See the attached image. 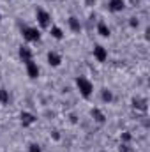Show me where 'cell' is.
<instances>
[{
	"label": "cell",
	"instance_id": "6da1fadb",
	"mask_svg": "<svg viewBox=\"0 0 150 152\" xmlns=\"http://www.w3.org/2000/svg\"><path fill=\"white\" fill-rule=\"evenodd\" d=\"M76 83V88H78V92L81 94V97H85V99H88L92 94H94V83L87 78V76H78L74 80Z\"/></svg>",
	"mask_w": 150,
	"mask_h": 152
},
{
	"label": "cell",
	"instance_id": "7a4b0ae2",
	"mask_svg": "<svg viewBox=\"0 0 150 152\" xmlns=\"http://www.w3.org/2000/svg\"><path fill=\"white\" fill-rule=\"evenodd\" d=\"M21 36L27 42H36L41 39V30L37 27H32V25H23L21 27Z\"/></svg>",
	"mask_w": 150,
	"mask_h": 152
},
{
	"label": "cell",
	"instance_id": "3957f363",
	"mask_svg": "<svg viewBox=\"0 0 150 152\" xmlns=\"http://www.w3.org/2000/svg\"><path fill=\"white\" fill-rule=\"evenodd\" d=\"M36 20H37V25L41 28H50L53 25L51 23V14L46 9H42V7H37L36 9Z\"/></svg>",
	"mask_w": 150,
	"mask_h": 152
},
{
	"label": "cell",
	"instance_id": "277c9868",
	"mask_svg": "<svg viewBox=\"0 0 150 152\" xmlns=\"http://www.w3.org/2000/svg\"><path fill=\"white\" fill-rule=\"evenodd\" d=\"M92 55H94V58H95L97 62L104 64V62L108 60V48H104L103 44H95L94 50H92Z\"/></svg>",
	"mask_w": 150,
	"mask_h": 152
},
{
	"label": "cell",
	"instance_id": "5b68a950",
	"mask_svg": "<svg viewBox=\"0 0 150 152\" xmlns=\"http://www.w3.org/2000/svg\"><path fill=\"white\" fill-rule=\"evenodd\" d=\"M36 122H37V117L32 113V112L23 110V112L20 113V124H21L23 127H30V126H34Z\"/></svg>",
	"mask_w": 150,
	"mask_h": 152
},
{
	"label": "cell",
	"instance_id": "8992f818",
	"mask_svg": "<svg viewBox=\"0 0 150 152\" xmlns=\"http://www.w3.org/2000/svg\"><path fill=\"white\" fill-rule=\"evenodd\" d=\"M18 57H20V60H21L23 64H27V62L34 60V51H32V48L21 44V46L18 48Z\"/></svg>",
	"mask_w": 150,
	"mask_h": 152
},
{
	"label": "cell",
	"instance_id": "52a82bcc",
	"mask_svg": "<svg viewBox=\"0 0 150 152\" xmlns=\"http://www.w3.org/2000/svg\"><path fill=\"white\" fill-rule=\"evenodd\" d=\"M25 69H27V76H28L30 80H37L39 75H41V69H39V66H37L36 60L27 62V64H25Z\"/></svg>",
	"mask_w": 150,
	"mask_h": 152
},
{
	"label": "cell",
	"instance_id": "ba28073f",
	"mask_svg": "<svg viewBox=\"0 0 150 152\" xmlns=\"http://www.w3.org/2000/svg\"><path fill=\"white\" fill-rule=\"evenodd\" d=\"M46 60H48V64L51 66V67H60L62 66V55L58 53V51H48L46 53Z\"/></svg>",
	"mask_w": 150,
	"mask_h": 152
},
{
	"label": "cell",
	"instance_id": "9c48e42d",
	"mask_svg": "<svg viewBox=\"0 0 150 152\" xmlns=\"http://www.w3.org/2000/svg\"><path fill=\"white\" fill-rule=\"evenodd\" d=\"M67 25H69V30L71 32H74V34H79L81 32V21H79V18H76V16H69L67 18Z\"/></svg>",
	"mask_w": 150,
	"mask_h": 152
},
{
	"label": "cell",
	"instance_id": "30bf717a",
	"mask_svg": "<svg viewBox=\"0 0 150 152\" xmlns=\"http://www.w3.org/2000/svg\"><path fill=\"white\" fill-rule=\"evenodd\" d=\"M95 30H97V34H99L101 37H104V39H108L110 36H111V28L108 27L106 21H99L97 27H95Z\"/></svg>",
	"mask_w": 150,
	"mask_h": 152
},
{
	"label": "cell",
	"instance_id": "8fae6325",
	"mask_svg": "<svg viewBox=\"0 0 150 152\" xmlns=\"http://www.w3.org/2000/svg\"><path fill=\"white\" fill-rule=\"evenodd\" d=\"M90 117H92L94 122H97V124H104V122H106V113H104L101 108H92V110H90Z\"/></svg>",
	"mask_w": 150,
	"mask_h": 152
},
{
	"label": "cell",
	"instance_id": "7c38bea8",
	"mask_svg": "<svg viewBox=\"0 0 150 152\" xmlns=\"http://www.w3.org/2000/svg\"><path fill=\"white\" fill-rule=\"evenodd\" d=\"M108 9L111 12H122L125 9V0H110L108 2Z\"/></svg>",
	"mask_w": 150,
	"mask_h": 152
},
{
	"label": "cell",
	"instance_id": "4fadbf2b",
	"mask_svg": "<svg viewBox=\"0 0 150 152\" xmlns=\"http://www.w3.org/2000/svg\"><path fill=\"white\" fill-rule=\"evenodd\" d=\"M131 103H133V108L134 110H141V112H145L147 110V104H149V101L145 99V97H133L131 99Z\"/></svg>",
	"mask_w": 150,
	"mask_h": 152
},
{
	"label": "cell",
	"instance_id": "5bb4252c",
	"mask_svg": "<svg viewBox=\"0 0 150 152\" xmlns=\"http://www.w3.org/2000/svg\"><path fill=\"white\" fill-rule=\"evenodd\" d=\"M48 30H50V36H51L53 39H57V41H62L64 36H66V34H64V30H62L58 25H51Z\"/></svg>",
	"mask_w": 150,
	"mask_h": 152
},
{
	"label": "cell",
	"instance_id": "9a60e30c",
	"mask_svg": "<svg viewBox=\"0 0 150 152\" xmlns=\"http://www.w3.org/2000/svg\"><path fill=\"white\" fill-rule=\"evenodd\" d=\"M113 99H115L113 90H110V88H103V90H101V101H103L104 104H111Z\"/></svg>",
	"mask_w": 150,
	"mask_h": 152
},
{
	"label": "cell",
	"instance_id": "2e32d148",
	"mask_svg": "<svg viewBox=\"0 0 150 152\" xmlns=\"http://www.w3.org/2000/svg\"><path fill=\"white\" fill-rule=\"evenodd\" d=\"M9 99H11L9 90L7 88H0V104H9Z\"/></svg>",
	"mask_w": 150,
	"mask_h": 152
},
{
	"label": "cell",
	"instance_id": "e0dca14e",
	"mask_svg": "<svg viewBox=\"0 0 150 152\" xmlns=\"http://www.w3.org/2000/svg\"><path fill=\"white\" fill-rule=\"evenodd\" d=\"M131 142H133V134H131L129 131H124V133L120 134V143H127V145H129Z\"/></svg>",
	"mask_w": 150,
	"mask_h": 152
},
{
	"label": "cell",
	"instance_id": "ac0fdd59",
	"mask_svg": "<svg viewBox=\"0 0 150 152\" xmlns=\"http://www.w3.org/2000/svg\"><path fill=\"white\" fill-rule=\"evenodd\" d=\"M27 152H42V147H41L39 143H36V142H32V143H28Z\"/></svg>",
	"mask_w": 150,
	"mask_h": 152
},
{
	"label": "cell",
	"instance_id": "d6986e66",
	"mask_svg": "<svg viewBox=\"0 0 150 152\" xmlns=\"http://www.w3.org/2000/svg\"><path fill=\"white\" fill-rule=\"evenodd\" d=\"M129 25H131L133 28H138V27H140V21H138V18H136V16L129 18Z\"/></svg>",
	"mask_w": 150,
	"mask_h": 152
},
{
	"label": "cell",
	"instance_id": "ffe728a7",
	"mask_svg": "<svg viewBox=\"0 0 150 152\" xmlns=\"http://www.w3.org/2000/svg\"><path fill=\"white\" fill-rule=\"evenodd\" d=\"M118 151H120V152H129V145H127V143H120Z\"/></svg>",
	"mask_w": 150,
	"mask_h": 152
},
{
	"label": "cell",
	"instance_id": "44dd1931",
	"mask_svg": "<svg viewBox=\"0 0 150 152\" xmlns=\"http://www.w3.org/2000/svg\"><path fill=\"white\" fill-rule=\"evenodd\" d=\"M51 138H53V140H57V142L60 140V134H58V131H57V129H53V131H51Z\"/></svg>",
	"mask_w": 150,
	"mask_h": 152
},
{
	"label": "cell",
	"instance_id": "7402d4cb",
	"mask_svg": "<svg viewBox=\"0 0 150 152\" xmlns=\"http://www.w3.org/2000/svg\"><path fill=\"white\" fill-rule=\"evenodd\" d=\"M69 117H71V122L74 124V122H76V115H74V113H71V115H69Z\"/></svg>",
	"mask_w": 150,
	"mask_h": 152
},
{
	"label": "cell",
	"instance_id": "603a6c76",
	"mask_svg": "<svg viewBox=\"0 0 150 152\" xmlns=\"http://www.w3.org/2000/svg\"><path fill=\"white\" fill-rule=\"evenodd\" d=\"M0 23H2V14H0Z\"/></svg>",
	"mask_w": 150,
	"mask_h": 152
},
{
	"label": "cell",
	"instance_id": "cb8c5ba5",
	"mask_svg": "<svg viewBox=\"0 0 150 152\" xmlns=\"http://www.w3.org/2000/svg\"><path fill=\"white\" fill-rule=\"evenodd\" d=\"M0 60H2V55H0Z\"/></svg>",
	"mask_w": 150,
	"mask_h": 152
},
{
	"label": "cell",
	"instance_id": "d4e9b609",
	"mask_svg": "<svg viewBox=\"0 0 150 152\" xmlns=\"http://www.w3.org/2000/svg\"><path fill=\"white\" fill-rule=\"evenodd\" d=\"M101 152H106V151H101Z\"/></svg>",
	"mask_w": 150,
	"mask_h": 152
}]
</instances>
